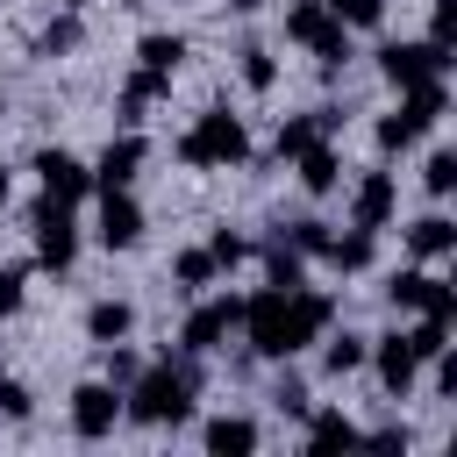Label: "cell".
Wrapping results in <instances>:
<instances>
[{
	"label": "cell",
	"instance_id": "6da1fadb",
	"mask_svg": "<svg viewBox=\"0 0 457 457\" xmlns=\"http://www.w3.org/2000/svg\"><path fill=\"white\" fill-rule=\"evenodd\" d=\"M193 393H200V357H157V364H143L129 386H121V421H136V428H179V421H193Z\"/></svg>",
	"mask_w": 457,
	"mask_h": 457
},
{
	"label": "cell",
	"instance_id": "7a4b0ae2",
	"mask_svg": "<svg viewBox=\"0 0 457 457\" xmlns=\"http://www.w3.org/2000/svg\"><path fill=\"white\" fill-rule=\"evenodd\" d=\"M171 157L186 171H243L250 164V121L228 114V107H200L186 121V136L171 143Z\"/></svg>",
	"mask_w": 457,
	"mask_h": 457
},
{
	"label": "cell",
	"instance_id": "3957f363",
	"mask_svg": "<svg viewBox=\"0 0 457 457\" xmlns=\"http://www.w3.org/2000/svg\"><path fill=\"white\" fill-rule=\"evenodd\" d=\"M236 336H243L250 357H264V364L300 357V350H293V286H257V293H243V328H236Z\"/></svg>",
	"mask_w": 457,
	"mask_h": 457
},
{
	"label": "cell",
	"instance_id": "277c9868",
	"mask_svg": "<svg viewBox=\"0 0 457 457\" xmlns=\"http://www.w3.org/2000/svg\"><path fill=\"white\" fill-rule=\"evenodd\" d=\"M29 243H36V271H71L79 264V250H86V236H79V207H57L50 193H36V207H29Z\"/></svg>",
	"mask_w": 457,
	"mask_h": 457
},
{
	"label": "cell",
	"instance_id": "5b68a950",
	"mask_svg": "<svg viewBox=\"0 0 457 457\" xmlns=\"http://www.w3.org/2000/svg\"><path fill=\"white\" fill-rule=\"evenodd\" d=\"M286 43H300V50H314V64L336 79L357 50H350V29L328 14V0H293L286 7Z\"/></svg>",
	"mask_w": 457,
	"mask_h": 457
},
{
	"label": "cell",
	"instance_id": "8992f818",
	"mask_svg": "<svg viewBox=\"0 0 457 457\" xmlns=\"http://www.w3.org/2000/svg\"><path fill=\"white\" fill-rule=\"evenodd\" d=\"M243 328V293H193V307H186V321H179V350L186 357H214L228 336Z\"/></svg>",
	"mask_w": 457,
	"mask_h": 457
},
{
	"label": "cell",
	"instance_id": "52a82bcc",
	"mask_svg": "<svg viewBox=\"0 0 457 457\" xmlns=\"http://www.w3.org/2000/svg\"><path fill=\"white\" fill-rule=\"evenodd\" d=\"M386 307L393 314H436V321H457V286L436 271V264H407V271H386Z\"/></svg>",
	"mask_w": 457,
	"mask_h": 457
},
{
	"label": "cell",
	"instance_id": "ba28073f",
	"mask_svg": "<svg viewBox=\"0 0 457 457\" xmlns=\"http://www.w3.org/2000/svg\"><path fill=\"white\" fill-rule=\"evenodd\" d=\"M450 50L443 43H428V36H407V43H378V79L393 86V93H407V86H421V79H450Z\"/></svg>",
	"mask_w": 457,
	"mask_h": 457
},
{
	"label": "cell",
	"instance_id": "9c48e42d",
	"mask_svg": "<svg viewBox=\"0 0 457 457\" xmlns=\"http://www.w3.org/2000/svg\"><path fill=\"white\" fill-rule=\"evenodd\" d=\"M29 171H36V186H43L57 207H86V200H93V164L71 157L64 143H43V150L29 157Z\"/></svg>",
	"mask_w": 457,
	"mask_h": 457
},
{
	"label": "cell",
	"instance_id": "30bf717a",
	"mask_svg": "<svg viewBox=\"0 0 457 457\" xmlns=\"http://www.w3.org/2000/svg\"><path fill=\"white\" fill-rule=\"evenodd\" d=\"M93 200H100V207H93V243H100L107 257L136 250V243H143V228H150V214H143L136 186H129V193H93Z\"/></svg>",
	"mask_w": 457,
	"mask_h": 457
},
{
	"label": "cell",
	"instance_id": "8fae6325",
	"mask_svg": "<svg viewBox=\"0 0 457 457\" xmlns=\"http://www.w3.org/2000/svg\"><path fill=\"white\" fill-rule=\"evenodd\" d=\"M64 414H71V436H79V443H107V436L121 428V386H107V378H79Z\"/></svg>",
	"mask_w": 457,
	"mask_h": 457
},
{
	"label": "cell",
	"instance_id": "7c38bea8",
	"mask_svg": "<svg viewBox=\"0 0 457 457\" xmlns=\"http://www.w3.org/2000/svg\"><path fill=\"white\" fill-rule=\"evenodd\" d=\"M143 164H150V136H143V129L107 136V150L93 157V193H129V186L143 179Z\"/></svg>",
	"mask_w": 457,
	"mask_h": 457
},
{
	"label": "cell",
	"instance_id": "4fadbf2b",
	"mask_svg": "<svg viewBox=\"0 0 457 457\" xmlns=\"http://www.w3.org/2000/svg\"><path fill=\"white\" fill-rule=\"evenodd\" d=\"M400 214V171H386V164H371V171H357L350 179V228H386Z\"/></svg>",
	"mask_w": 457,
	"mask_h": 457
},
{
	"label": "cell",
	"instance_id": "5bb4252c",
	"mask_svg": "<svg viewBox=\"0 0 457 457\" xmlns=\"http://www.w3.org/2000/svg\"><path fill=\"white\" fill-rule=\"evenodd\" d=\"M364 371L378 378V393H386V400H407V393L421 386V357L407 350V336H400V328L371 336V357H364Z\"/></svg>",
	"mask_w": 457,
	"mask_h": 457
},
{
	"label": "cell",
	"instance_id": "9a60e30c",
	"mask_svg": "<svg viewBox=\"0 0 457 457\" xmlns=\"http://www.w3.org/2000/svg\"><path fill=\"white\" fill-rule=\"evenodd\" d=\"M336 136H343V107H336V100H321V107H307V114H286V121H278V136H271V157H278V164H293L307 143H336Z\"/></svg>",
	"mask_w": 457,
	"mask_h": 457
},
{
	"label": "cell",
	"instance_id": "2e32d148",
	"mask_svg": "<svg viewBox=\"0 0 457 457\" xmlns=\"http://www.w3.org/2000/svg\"><path fill=\"white\" fill-rule=\"evenodd\" d=\"M157 100H171V79L150 71V64H136V71L114 86V121H121V129H143V114H150Z\"/></svg>",
	"mask_w": 457,
	"mask_h": 457
},
{
	"label": "cell",
	"instance_id": "e0dca14e",
	"mask_svg": "<svg viewBox=\"0 0 457 457\" xmlns=\"http://www.w3.org/2000/svg\"><path fill=\"white\" fill-rule=\"evenodd\" d=\"M400 236H407V257H414V264H443V257L457 250V221H450L443 207H436V214H414Z\"/></svg>",
	"mask_w": 457,
	"mask_h": 457
},
{
	"label": "cell",
	"instance_id": "ac0fdd59",
	"mask_svg": "<svg viewBox=\"0 0 457 457\" xmlns=\"http://www.w3.org/2000/svg\"><path fill=\"white\" fill-rule=\"evenodd\" d=\"M314 264H328L336 278H357V271H371V264H378V236H371V228H343V236H328V243H321V257H314Z\"/></svg>",
	"mask_w": 457,
	"mask_h": 457
},
{
	"label": "cell",
	"instance_id": "d6986e66",
	"mask_svg": "<svg viewBox=\"0 0 457 457\" xmlns=\"http://www.w3.org/2000/svg\"><path fill=\"white\" fill-rule=\"evenodd\" d=\"M336 321V293H321V286H293V350H314L321 343V328Z\"/></svg>",
	"mask_w": 457,
	"mask_h": 457
},
{
	"label": "cell",
	"instance_id": "ffe728a7",
	"mask_svg": "<svg viewBox=\"0 0 457 457\" xmlns=\"http://www.w3.org/2000/svg\"><path fill=\"white\" fill-rule=\"evenodd\" d=\"M264 443V428L250 421V414H214V421H200V450L207 457H250Z\"/></svg>",
	"mask_w": 457,
	"mask_h": 457
},
{
	"label": "cell",
	"instance_id": "44dd1931",
	"mask_svg": "<svg viewBox=\"0 0 457 457\" xmlns=\"http://www.w3.org/2000/svg\"><path fill=\"white\" fill-rule=\"evenodd\" d=\"M293 179H300V193L328 200V193L343 186V150H336V143H307V150L293 157Z\"/></svg>",
	"mask_w": 457,
	"mask_h": 457
},
{
	"label": "cell",
	"instance_id": "7402d4cb",
	"mask_svg": "<svg viewBox=\"0 0 457 457\" xmlns=\"http://www.w3.org/2000/svg\"><path fill=\"white\" fill-rule=\"evenodd\" d=\"M136 336V300H121V293H100L93 307H86V343L100 350V343H129Z\"/></svg>",
	"mask_w": 457,
	"mask_h": 457
},
{
	"label": "cell",
	"instance_id": "603a6c76",
	"mask_svg": "<svg viewBox=\"0 0 457 457\" xmlns=\"http://www.w3.org/2000/svg\"><path fill=\"white\" fill-rule=\"evenodd\" d=\"M364 357H371V336H357V328H321V371L328 378H350V371H364Z\"/></svg>",
	"mask_w": 457,
	"mask_h": 457
},
{
	"label": "cell",
	"instance_id": "cb8c5ba5",
	"mask_svg": "<svg viewBox=\"0 0 457 457\" xmlns=\"http://www.w3.org/2000/svg\"><path fill=\"white\" fill-rule=\"evenodd\" d=\"M300 421H307V450H350V443H364V428L350 414H336V407H321V414L307 407Z\"/></svg>",
	"mask_w": 457,
	"mask_h": 457
},
{
	"label": "cell",
	"instance_id": "d4e9b609",
	"mask_svg": "<svg viewBox=\"0 0 457 457\" xmlns=\"http://www.w3.org/2000/svg\"><path fill=\"white\" fill-rule=\"evenodd\" d=\"M136 64L179 79V64H186V36H179V29H150V36H136Z\"/></svg>",
	"mask_w": 457,
	"mask_h": 457
},
{
	"label": "cell",
	"instance_id": "484cf974",
	"mask_svg": "<svg viewBox=\"0 0 457 457\" xmlns=\"http://www.w3.org/2000/svg\"><path fill=\"white\" fill-rule=\"evenodd\" d=\"M421 136H428V129H421L407 107H393V114H378V121H371V143H378V157H407Z\"/></svg>",
	"mask_w": 457,
	"mask_h": 457
},
{
	"label": "cell",
	"instance_id": "4316f807",
	"mask_svg": "<svg viewBox=\"0 0 457 457\" xmlns=\"http://www.w3.org/2000/svg\"><path fill=\"white\" fill-rule=\"evenodd\" d=\"M171 286L193 300V293H207V286H221V271H214V257H207V243H193V250H171Z\"/></svg>",
	"mask_w": 457,
	"mask_h": 457
},
{
	"label": "cell",
	"instance_id": "83f0119b",
	"mask_svg": "<svg viewBox=\"0 0 457 457\" xmlns=\"http://www.w3.org/2000/svg\"><path fill=\"white\" fill-rule=\"evenodd\" d=\"M79 43H86V21H79L71 7H57V14L43 21V36H36V57H71Z\"/></svg>",
	"mask_w": 457,
	"mask_h": 457
},
{
	"label": "cell",
	"instance_id": "f1b7e54d",
	"mask_svg": "<svg viewBox=\"0 0 457 457\" xmlns=\"http://www.w3.org/2000/svg\"><path fill=\"white\" fill-rule=\"evenodd\" d=\"M257 264H264V286H300V278H307V257H300L286 236H271V243L257 250Z\"/></svg>",
	"mask_w": 457,
	"mask_h": 457
},
{
	"label": "cell",
	"instance_id": "f546056e",
	"mask_svg": "<svg viewBox=\"0 0 457 457\" xmlns=\"http://www.w3.org/2000/svg\"><path fill=\"white\" fill-rule=\"evenodd\" d=\"M236 79H243V93H271V86H278V57H271L264 43H243V50H236Z\"/></svg>",
	"mask_w": 457,
	"mask_h": 457
},
{
	"label": "cell",
	"instance_id": "4dcf8cb0",
	"mask_svg": "<svg viewBox=\"0 0 457 457\" xmlns=\"http://www.w3.org/2000/svg\"><path fill=\"white\" fill-rule=\"evenodd\" d=\"M400 336H407V350H414V357H421V364H428V357H443V350H450V321H436V314H414V321H407V328H400Z\"/></svg>",
	"mask_w": 457,
	"mask_h": 457
},
{
	"label": "cell",
	"instance_id": "1f68e13d",
	"mask_svg": "<svg viewBox=\"0 0 457 457\" xmlns=\"http://www.w3.org/2000/svg\"><path fill=\"white\" fill-rule=\"evenodd\" d=\"M271 407H278V414H293V421L314 407V400H307V378L293 371V357H286V364H278V378H271Z\"/></svg>",
	"mask_w": 457,
	"mask_h": 457
},
{
	"label": "cell",
	"instance_id": "d6a6232c",
	"mask_svg": "<svg viewBox=\"0 0 457 457\" xmlns=\"http://www.w3.org/2000/svg\"><path fill=\"white\" fill-rule=\"evenodd\" d=\"M328 14H336L350 36H371V29H386V0H328Z\"/></svg>",
	"mask_w": 457,
	"mask_h": 457
},
{
	"label": "cell",
	"instance_id": "836d02e7",
	"mask_svg": "<svg viewBox=\"0 0 457 457\" xmlns=\"http://www.w3.org/2000/svg\"><path fill=\"white\" fill-rule=\"evenodd\" d=\"M421 186H428L436 200H450V193H457V150H443V143H436V150L421 157Z\"/></svg>",
	"mask_w": 457,
	"mask_h": 457
},
{
	"label": "cell",
	"instance_id": "e575fe53",
	"mask_svg": "<svg viewBox=\"0 0 457 457\" xmlns=\"http://www.w3.org/2000/svg\"><path fill=\"white\" fill-rule=\"evenodd\" d=\"M278 236H286V243H293V250H300V257H307V264H314V257H321V243H328V236H336V228H328V221H321V214H300V221H286V228H278Z\"/></svg>",
	"mask_w": 457,
	"mask_h": 457
},
{
	"label": "cell",
	"instance_id": "d590c367",
	"mask_svg": "<svg viewBox=\"0 0 457 457\" xmlns=\"http://www.w3.org/2000/svg\"><path fill=\"white\" fill-rule=\"evenodd\" d=\"M207 257H214V271H243V264H250V236L214 228V236H207Z\"/></svg>",
	"mask_w": 457,
	"mask_h": 457
},
{
	"label": "cell",
	"instance_id": "8d00e7d4",
	"mask_svg": "<svg viewBox=\"0 0 457 457\" xmlns=\"http://www.w3.org/2000/svg\"><path fill=\"white\" fill-rule=\"evenodd\" d=\"M143 364H150V357H136L129 343H100V378H107V386H129Z\"/></svg>",
	"mask_w": 457,
	"mask_h": 457
},
{
	"label": "cell",
	"instance_id": "74e56055",
	"mask_svg": "<svg viewBox=\"0 0 457 457\" xmlns=\"http://www.w3.org/2000/svg\"><path fill=\"white\" fill-rule=\"evenodd\" d=\"M29 271H36V264H0V321L21 314V300H29Z\"/></svg>",
	"mask_w": 457,
	"mask_h": 457
},
{
	"label": "cell",
	"instance_id": "f35d334b",
	"mask_svg": "<svg viewBox=\"0 0 457 457\" xmlns=\"http://www.w3.org/2000/svg\"><path fill=\"white\" fill-rule=\"evenodd\" d=\"M36 414V393L21 378H0V421H29Z\"/></svg>",
	"mask_w": 457,
	"mask_h": 457
},
{
	"label": "cell",
	"instance_id": "ab89813d",
	"mask_svg": "<svg viewBox=\"0 0 457 457\" xmlns=\"http://www.w3.org/2000/svg\"><path fill=\"white\" fill-rule=\"evenodd\" d=\"M428 43H457V0H436V14H428Z\"/></svg>",
	"mask_w": 457,
	"mask_h": 457
},
{
	"label": "cell",
	"instance_id": "60d3db41",
	"mask_svg": "<svg viewBox=\"0 0 457 457\" xmlns=\"http://www.w3.org/2000/svg\"><path fill=\"white\" fill-rule=\"evenodd\" d=\"M364 443H371V450H414V436H407V421H393V428H371Z\"/></svg>",
	"mask_w": 457,
	"mask_h": 457
},
{
	"label": "cell",
	"instance_id": "b9f144b4",
	"mask_svg": "<svg viewBox=\"0 0 457 457\" xmlns=\"http://www.w3.org/2000/svg\"><path fill=\"white\" fill-rule=\"evenodd\" d=\"M7 200H14V164H0V214H7Z\"/></svg>",
	"mask_w": 457,
	"mask_h": 457
},
{
	"label": "cell",
	"instance_id": "7bdbcfd3",
	"mask_svg": "<svg viewBox=\"0 0 457 457\" xmlns=\"http://www.w3.org/2000/svg\"><path fill=\"white\" fill-rule=\"evenodd\" d=\"M257 7H264V0H228V14H257Z\"/></svg>",
	"mask_w": 457,
	"mask_h": 457
},
{
	"label": "cell",
	"instance_id": "ee69618b",
	"mask_svg": "<svg viewBox=\"0 0 457 457\" xmlns=\"http://www.w3.org/2000/svg\"><path fill=\"white\" fill-rule=\"evenodd\" d=\"M57 7H71V14H86V7H93V0H57Z\"/></svg>",
	"mask_w": 457,
	"mask_h": 457
},
{
	"label": "cell",
	"instance_id": "f6af8a7d",
	"mask_svg": "<svg viewBox=\"0 0 457 457\" xmlns=\"http://www.w3.org/2000/svg\"><path fill=\"white\" fill-rule=\"evenodd\" d=\"M114 7H150V0H114Z\"/></svg>",
	"mask_w": 457,
	"mask_h": 457
},
{
	"label": "cell",
	"instance_id": "bcb514c9",
	"mask_svg": "<svg viewBox=\"0 0 457 457\" xmlns=\"http://www.w3.org/2000/svg\"><path fill=\"white\" fill-rule=\"evenodd\" d=\"M0 121H7V93H0Z\"/></svg>",
	"mask_w": 457,
	"mask_h": 457
}]
</instances>
